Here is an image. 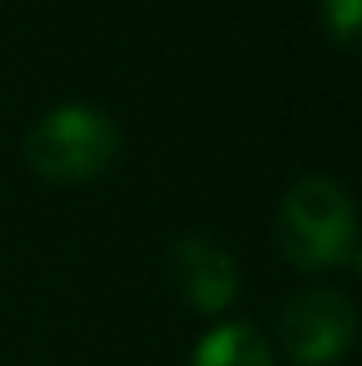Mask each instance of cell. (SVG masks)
Returning a JSON list of instances; mask_svg holds the SVG:
<instances>
[{
	"mask_svg": "<svg viewBox=\"0 0 362 366\" xmlns=\"http://www.w3.org/2000/svg\"><path fill=\"white\" fill-rule=\"evenodd\" d=\"M273 234L284 261L300 273H323L358 261V226L347 187L327 176H308L281 199Z\"/></svg>",
	"mask_w": 362,
	"mask_h": 366,
	"instance_id": "cell-1",
	"label": "cell"
},
{
	"mask_svg": "<svg viewBox=\"0 0 362 366\" xmlns=\"http://www.w3.org/2000/svg\"><path fill=\"white\" fill-rule=\"evenodd\" d=\"M20 156L39 179L59 187H82L106 176L121 156V129L98 106H59L24 133Z\"/></svg>",
	"mask_w": 362,
	"mask_h": 366,
	"instance_id": "cell-2",
	"label": "cell"
},
{
	"mask_svg": "<svg viewBox=\"0 0 362 366\" xmlns=\"http://www.w3.org/2000/svg\"><path fill=\"white\" fill-rule=\"evenodd\" d=\"M358 312L339 289H308L281 312L277 339L296 366H335L355 347Z\"/></svg>",
	"mask_w": 362,
	"mask_h": 366,
	"instance_id": "cell-3",
	"label": "cell"
},
{
	"mask_svg": "<svg viewBox=\"0 0 362 366\" xmlns=\"http://www.w3.org/2000/svg\"><path fill=\"white\" fill-rule=\"evenodd\" d=\"M168 273H171V289L179 292V300L191 312H199V316L226 312L241 289L234 257L218 242L203 238V234H187V238L171 242Z\"/></svg>",
	"mask_w": 362,
	"mask_h": 366,
	"instance_id": "cell-4",
	"label": "cell"
},
{
	"mask_svg": "<svg viewBox=\"0 0 362 366\" xmlns=\"http://www.w3.org/2000/svg\"><path fill=\"white\" fill-rule=\"evenodd\" d=\"M191 366H277V362H273V347L261 335V327L246 324V320H230V324L211 327L199 339Z\"/></svg>",
	"mask_w": 362,
	"mask_h": 366,
	"instance_id": "cell-5",
	"label": "cell"
},
{
	"mask_svg": "<svg viewBox=\"0 0 362 366\" xmlns=\"http://www.w3.org/2000/svg\"><path fill=\"white\" fill-rule=\"evenodd\" d=\"M320 20L339 47H355L362 36V0H320Z\"/></svg>",
	"mask_w": 362,
	"mask_h": 366,
	"instance_id": "cell-6",
	"label": "cell"
}]
</instances>
